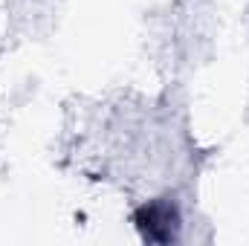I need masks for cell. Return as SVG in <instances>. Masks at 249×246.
Segmentation results:
<instances>
[{"instance_id":"1","label":"cell","mask_w":249,"mask_h":246,"mask_svg":"<svg viewBox=\"0 0 249 246\" xmlns=\"http://www.w3.org/2000/svg\"><path fill=\"white\" fill-rule=\"evenodd\" d=\"M136 223L142 229V235L148 241H171L174 238V229H177V211L165 203H151L145 209H139L136 214Z\"/></svg>"}]
</instances>
